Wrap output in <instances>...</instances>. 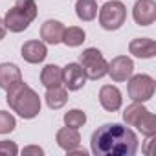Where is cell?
<instances>
[{"instance_id": "obj_25", "label": "cell", "mask_w": 156, "mask_h": 156, "mask_svg": "<svg viewBox=\"0 0 156 156\" xmlns=\"http://www.w3.org/2000/svg\"><path fill=\"white\" fill-rule=\"evenodd\" d=\"M0 154H4V156H17L19 154L17 143L15 141H9V140L0 141Z\"/></svg>"}, {"instance_id": "obj_7", "label": "cell", "mask_w": 156, "mask_h": 156, "mask_svg": "<svg viewBox=\"0 0 156 156\" xmlns=\"http://www.w3.org/2000/svg\"><path fill=\"white\" fill-rule=\"evenodd\" d=\"M87 83L85 70L79 62H70L62 70V85L68 90H81Z\"/></svg>"}, {"instance_id": "obj_12", "label": "cell", "mask_w": 156, "mask_h": 156, "mask_svg": "<svg viewBox=\"0 0 156 156\" xmlns=\"http://www.w3.org/2000/svg\"><path fill=\"white\" fill-rule=\"evenodd\" d=\"M129 51H130L134 57H140V59H152V57L156 55V42H154L152 39L140 37V39L130 41Z\"/></svg>"}, {"instance_id": "obj_2", "label": "cell", "mask_w": 156, "mask_h": 156, "mask_svg": "<svg viewBox=\"0 0 156 156\" xmlns=\"http://www.w3.org/2000/svg\"><path fill=\"white\" fill-rule=\"evenodd\" d=\"M6 99H8L9 107L13 108V112H17L24 119H33L41 112L39 94L31 87H28L24 81H19L17 85L8 88V98Z\"/></svg>"}, {"instance_id": "obj_3", "label": "cell", "mask_w": 156, "mask_h": 156, "mask_svg": "<svg viewBox=\"0 0 156 156\" xmlns=\"http://www.w3.org/2000/svg\"><path fill=\"white\" fill-rule=\"evenodd\" d=\"M125 19H127V8L119 0H112V2H107L99 8V24L107 31L119 30L125 24Z\"/></svg>"}, {"instance_id": "obj_6", "label": "cell", "mask_w": 156, "mask_h": 156, "mask_svg": "<svg viewBox=\"0 0 156 156\" xmlns=\"http://www.w3.org/2000/svg\"><path fill=\"white\" fill-rule=\"evenodd\" d=\"M134 72V62L132 59H129L127 55H118L114 57L110 62H108V75L112 77V81L116 83H121V81H127L129 77L132 75Z\"/></svg>"}, {"instance_id": "obj_4", "label": "cell", "mask_w": 156, "mask_h": 156, "mask_svg": "<svg viewBox=\"0 0 156 156\" xmlns=\"http://www.w3.org/2000/svg\"><path fill=\"white\" fill-rule=\"evenodd\" d=\"M79 64L85 70L87 79H101L108 72V62L103 59L101 51L98 48H87L81 55H79Z\"/></svg>"}, {"instance_id": "obj_1", "label": "cell", "mask_w": 156, "mask_h": 156, "mask_svg": "<svg viewBox=\"0 0 156 156\" xmlns=\"http://www.w3.org/2000/svg\"><path fill=\"white\" fill-rule=\"evenodd\" d=\"M90 149L96 156H132L138 151V136L119 123H107L94 130Z\"/></svg>"}, {"instance_id": "obj_22", "label": "cell", "mask_w": 156, "mask_h": 156, "mask_svg": "<svg viewBox=\"0 0 156 156\" xmlns=\"http://www.w3.org/2000/svg\"><path fill=\"white\" fill-rule=\"evenodd\" d=\"M87 123V114L79 108H73V110H68L64 114V125L66 127H72V129H79Z\"/></svg>"}, {"instance_id": "obj_24", "label": "cell", "mask_w": 156, "mask_h": 156, "mask_svg": "<svg viewBox=\"0 0 156 156\" xmlns=\"http://www.w3.org/2000/svg\"><path fill=\"white\" fill-rule=\"evenodd\" d=\"M15 127H17L15 118L6 110H0V134H9Z\"/></svg>"}, {"instance_id": "obj_16", "label": "cell", "mask_w": 156, "mask_h": 156, "mask_svg": "<svg viewBox=\"0 0 156 156\" xmlns=\"http://www.w3.org/2000/svg\"><path fill=\"white\" fill-rule=\"evenodd\" d=\"M44 99H46V105L51 108V110H57V108H62L64 105H66V101H68V92H66V88L64 87H50L48 90H46V96H44Z\"/></svg>"}, {"instance_id": "obj_26", "label": "cell", "mask_w": 156, "mask_h": 156, "mask_svg": "<svg viewBox=\"0 0 156 156\" xmlns=\"http://www.w3.org/2000/svg\"><path fill=\"white\" fill-rule=\"evenodd\" d=\"M22 154H26V156H28V154H39V156H41V154H44V151H42L41 147H37V145H30V147H26V149L22 151Z\"/></svg>"}, {"instance_id": "obj_13", "label": "cell", "mask_w": 156, "mask_h": 156, "mask_svg": "<svg viewBox=\"0 0 156 156\" xmlns=\"http://www.w3.org/2000/svg\"><path fill=\"white\" fill-rule=\"evenodd\" d=\"M19 81H22V73L20 68L13 62H2L0 64V88H11L13 85H17Z\"/></svg>"}, {"instance_id": "obj_18", "label": "cell", "mask_w": 156, "mask_h": 156, "mask_svg": "<svg viewBox=\"0 0 156 156\" xmlns=\"http://www.w3.org/2000/svg\"><path fill=\"white\" fill-rule=\"evenodd\" d=\"M75 13L81 20L90 22L98 17V4L96 0H77L75 4Z\"/></svg>"}, {"instance_id": "obj_27", "label": "cell", "mask_w": 156, "mask_h": 156, "mask_svg": "<svg viewBox=\"0 0 156 156\" xmlns=\"http://www.w3.org/2000/svg\"><path fill=\"white\" fill-rule=\"evenodd\" d=\"M68 154H81V156H87V151L85 149H79V147H75V149H70V151H66Z\"/></svg>"}, {"instance_id": "obj_17", "label": "cell", "mask_w": 156, "mask_h": 156, "mask_svg": "<svg viewBox=\"0 0 156 156\" xmlns=\"http://www.w3.org/2000/svg\"><path fill=\"white\" fill-rule=\"evenodd\" d=\"M41 83L46 88L62 85V68H59L57 64H46L41 72Z\"/></svg>"}, {"instance_id": "obj_28", "label": "cell", "mask_w": 156, "mask_h": 156, "mask_svg": "<svg viewBox=\"0 0 156 156\" xmlns=\"http://www.w3.org/2000/svg\"><path fill=\"white\" fill-rule=\"evenodd\" d=\"M6 37V24H4V20L0 19V41H2Z\"/></svg>"}, {"instance_id": "obj_15", "label": "cell", "mask_w": 156, "mask_h": 156, "mask_svg": "<svg viewBox=\"0 0 156 156\" xmlns=\"http://www.w3.org/2000/svg\"><path fill=\"white\" fill-rule=\"evenodd\" d=\"M57 145L64 151H70V149H75V147H79L81 143V136L79 132H77V129H72V127H62L57 130Z\"/></svg>"}, {"instance_id": "obj_23", "label": "cell", "mask_w": 156, "mask_h": 156, "mask_svg": "<svg viewBox=\"0 0 156 156\" xmlns=\"http://www.w3.org/2000/svg\"><path fill=\"white\" fill-rule=\"evenodd\" d=\"M15 6H17L31 22L35 20V17H37V2H35V0H17Z\"/></svg>"}, {"instance_id": "obj_19", "label": "cell", "mask_w": 156, "mask_h": 156, "mask_svg": "<svg viewBox=\"0 0 156 156\" xmlns=\"http://www.w3.org/2000/svg\"><path fill=\"white\" fill-rule=\"evenodd\" d=\"M145 114H147V108H145L140 101H134L132 105H129V107L125 108V112H123V119H125L127 125L136 127V125L140 123V119H141Z\"/></svg>"}, {"instance_id": "obj_11", "label": "cell", "mask_w": 156, "mask_h": 156, "mask_svg": "<svg viewBox=\"0 0 156 156\" xmlns=\"http://www.w3.org/2000/svg\"><path fill=\"white\" fill-rule=\"evenodd\" d=\"M4 24H6V30H9V31H13V33H20V31H24V30L30 28L31 20H30L17 6H13V8L6 13Z\"/></svg>"}, {"instance_id": "obj_20", "label": "cell", "mask_w": 156, "mask_h": 156, "mask_svg": "<svg viewBox=\"0 0 156 156\" xmlns=\"http://www.w3.org/2000/svg\"><path fill=\"white\" fill-rule=\"evenodd\" d=\"M62 42L70 48H77L85 42V31L77 26H70V28H64V33H62Z\"/></svg>"}, {"instance_id": "obj_10", "label": "cell", "mask_w": 156, "mask_h": 156, "mask_svg": "<svg viewBox=\"0 0 156 156\" xmlns=\"http://www.w3.org/2000/svg\"><path fill=\"white\" fill-rule=\"evenodd\" d=\"M20 53H22L24 61H28L31 64H37V62H42L46 59L48 50H46V44L41 42V41H28V42H24Z\"/></svg>"}, {"instance_id": "obj_5", "label": "cell", "mask_w": 156, "mask_h": 156, "mask_svg": "<svg viewBox=\"0 0 156 156\" xmlns=\"http://www.w3.org/2000/svg\"><path fill=\"white\" fill-rule=\"evenodd\" d=\"M129 79L130 81H129L127 90H129V98L132 101L145 103L154 96V79L151 75L138 73V75H130Z\"/></svg>"}, {"instance_id": "obj_21", "label": "cell", "mask_w": 156, "mask_h": 156, "mask_svg": "<svg viewBox=\"0 0 156 156\" xmlns=\"http://www.w3.org/2000/svg\"><path fill=\"white\" fill-rule=\"evenodd\" d=\"M136 129H138L143 136L152 138V136L156 134V116H154L152 112H149V110H147V114L140 119V123L136 125Z\"/></svg>"}, {"instance_id": "obj_14", "label": "cell", "mask_w": 156, "mask_h": 156, "mask_svg": "<svg viewBox=\"0 0 156 156\" xmlns=\"http://www.w3.org/2000/svg\"><path fill=\"white\" fill-rule=\"evenodd\" d=\"M62 33H64V26L59 20H46L41 26V37L48 44H59V42H62Z\"/></svg>"}, {"instance_id": "obj_9", "label": "cell", "mask_w": 156, "mask_h": 156, "mask_svg": "<svg viewBox=\"0 0 156 156\" xmlns=\"http://www.w3.org/2000/svg\"><path fill=\"white\" fill-rule=\"evenodd\" d=\"M121 101H123V98H121V92L118 90V87H112V85L101 87V90H99V103H101V107L105 110H108V112L119 110Z\"/></svg>"}, {"instance_id": "obj_8", "label": "cell", "mask_w": 156, "mask_h": 156, "mask_svg": "<svg viewBox=\"0 0 156 156\" xmlns=\"http://www.w3.org/2000/svg\"><path fill=\"white\" fill-rule=\"evenodd\" d=\"M132 17L138 26H151L156 20V2L154 0H136Z\"/></svg>"}]
</instances>
